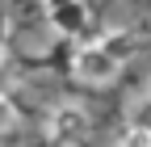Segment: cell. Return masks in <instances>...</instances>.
Here are the masks:
<instances>
[{
  "mask_svg": "<svg viewBox=\"0 0 151 147\" xmlns=\"http://www.w3.org/2000/svg\"><path fill=\"white\" fill-rule=\"evenodd\" d=\"M118 71H122V63L113 59L101 42H84V46L71 50V76L80 84H88V88H105Z\"/></svg>",
  "mask_w": 151,
  "mask_h": 147,
  "instance_id": "6da1fadb",
  "label": "cell"
},
{
  "mask_svg": "<svg viewBox=\"0 0 151 147\" xmlns=\"http://www.w3.org/2000/svg\"><path fill=\"white\" fill-rule=\"evenodd\" d=\"M46 130H50V139L55 143H76V139H84L88 135V109L84 105H59L50 114V122H46Z\"/></svg>",
  "mask_w": 151,
  "mask_h": 147,
  "instance_id": "7a4b0ae2",
  "label": "cell"
},
{
  "mask_svg": "<svg viewBox=\"0 0 151 147\" xmlns=\"http://www.w3.org/2000/svg\"><path fill=\"white\" fill-rule=\"evenodd\" d=\"M46 21L55 34H63V38H80L88 30V4L84 0H71V4H59V9H46Z\"/></svg>",
  "mask_w": 151,
  "mask_h": 147,
  "instance_id": "3957f363",
  "label": "cell"
},
{
  "mask_svg": "<svg viewBox=\"0 0 151 147\" xmlns=\"http://www.w3.org/2000/svg\"><path fill=\"white\" fill-rule=\"evenodd\" d=\"M101 46H105L118 63H126L130 55H134V38H130V30H109L105 38H101Z\"/></svg>",
  "mask_w": 151,
  "mask_h": 147,
  "instance_id": "277c9868",
  "label": "cell"
},
{
  "mask_svg": "<svg viewBox=\"0 0 151 147\" xmlns=\"http://www.w3.org/2000/svg\"><path fill=\"white\" fill-rule=\"evenodd\" d=\"M126 126H139V130H151V93L139 97L134 105H130V114H126Z\"/></svg>",
  "mask_w": 151,
  "mask_h": 147,
  "instance_id": "5b68a950",
  "label": "cell"
},
{
  "mask_svg": "<svg viewBox=\"0 0 151 147\" xmlns=\"http://www.w3.org/2000/svg\"><path fill=\"white\" fill-rule=\"evenodd\" d=\"M118 147H151V130H139V126H126V135L118 139Z\"/></svg>",
  "mask_w": 151,
  "mask_h": 147,
  "instance_id": "8992f818",
  "label": "cell"
},
{
  "mask_svg": "<svg viewBox=\"0 0 151 147\" xmlns=\"http://www.w3.org/2000/svg\"><path fill=\"white\" fill-rule=\"evenodd\" d=\"M13 126H17V105H13L4 93H0V135H9Z\"/></svg>",
  "mask_w": 151,
  "mask_h": 147,
  "instance_id": "52a82bcc",
  "label": "cell"
},
{
  "mask_svg": "<svg viewBox=\"0 0 151 147\" xmlns=\"http://www.w3.org/2000/svg\"><path fill=\"white\" fill-rule=\"evenodd\" d=\"M9 34H13V25H9V13L0 9V50H4V42H9Z\"/></svg>",
  "mask_w": 151,
  "mask_h": 147,
  "instance_id": "ba28073f",
  "label": "cell"
},
{
  "mask_svg": "<svg viewBox=\"0 0 151 147\" xmlns=\"http://www.w3.org/2000/svg\"><path fill=\"white\" fill-rule=\"evenodd\" d=\"M46 9H59V4H71V0H42Z\"/></svg>",
  "mask_w": 151,
  "mask_h": 147,
  "instance_id": "9c48e42d",
  "label": "cell"
}]
</instances>
